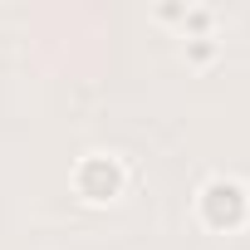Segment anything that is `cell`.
<instances>
[{
	"label": "cell",
	"mask_w": 250,
	"mask_h": 250,
	"mask_svg": "<svg viewBox=\"0 0 250 250\" xmlns=\"http://www.w3.org/2000/svg\"><path fill=\"white\" fill-rule=\"evenodd\" d=\"M201 216H206L216 230L240 226V221H245V191H240L235 182H211V187L201 191Z\"/></svg>",
	"instance_id": "6da1fadb"
},
{
	"label": "cell",
	"mask_w": 250,
	"mask_h": 250,
	"mask_svg": "<svg viewBox=\"0 0 250 250\" xmlns=\"http://www.w3.org/2000/svg\"><path fill=\"white\" fill-rule=\"evenodd\" d=\"M118 182H123V172H118L108 157H88V162L79 167V191H83L88 201H108V196L118 191Z\"/></svg>",
	"instance_id": "7a4b0ae2"
}]
</instances>
